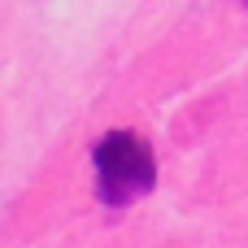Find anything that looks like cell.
<instances>
[{
	"label": "cell",
	"instance_id": "cell-1",
	"mask_svg": "<svg viewBox=\"0 0 248 248\" xmlns=\"http://www.w3.org/2000/svg\"><path fill=\"white\" fill-rule=\"evenodd\" d=\"M92 166H96V196L109 209L135 205L157 183V157H153L148 140L135 135V131L100 135L96 148H92Z\"/></svg>",
	"mask_w": 248,
	"mask_h": 248
}]
</instances>
